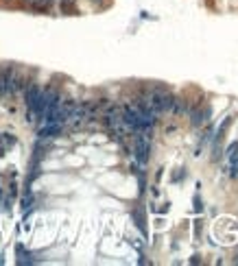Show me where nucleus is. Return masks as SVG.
I'll return each instance as SVG.
<instances>
[{"mask_svg":"<svg viewBox=\"0 0 238 266\" xmlns=\"http://www.w3.org/2000/svg\"><path fill=\"white\" fill-rule=\"evenodd\" d=\"M96 2H101V0H96Z\"/></svg>","mask_w":238,"mask_h":266,"instance_id":"2","label":"nucleus"},{"mask_svg":"<svg viewBox=\"0 0 238 266\" xmlns=\"http://www.w3.org/2000/svg\"><path fill=\"white\" fill-rule=\"evenodd\" d=\"M40 94H42V87H37V85L26 87V105H29V109H33L35 107V102L40 101Z\"/></svg>","mask_w":238,"mask_h":266,"instance_id":"1","label":"nucleus"}]
</instances>
